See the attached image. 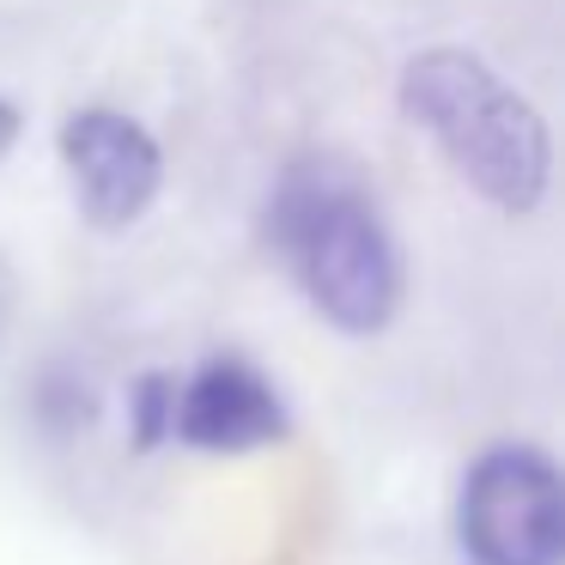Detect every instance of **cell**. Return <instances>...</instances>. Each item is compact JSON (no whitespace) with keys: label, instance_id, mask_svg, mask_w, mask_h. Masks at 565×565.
<instances>
[{"label":"cell","instance_id":"cell-1","mask_svg":"<svg viewBox=\"0 0 565 565\" xmlns=\"http://www.w3.org/2000/svg\"><path fill=\"white\" fill-rule=\"evenodd\" d=\"M402 110L419 122L450 164L504 213H529L547 195V128L535 104L511 92L480 55L426 50L402 74Z\"/></svg>","mask_w":565,"mask_h":565},{"label":"cell","instance_id":"cell-2","mask_svg":"<svg viewBox=\"0 0 565 565\" xmlns=\"http://www.w3.org/2000/svg\"><path fill=\"white\" fill-rule=\"evenodd\" d=\"M274 244L305 298L347 334H371L402 305V256L377 207L329 164H298L274 195Z\"/></svg>","mask_w":565,"mask_h":565},{"label":"cell","instance_id":"cell-3","mask_svg":"<svg viewBox=\"0 0 565 565\" xmlns=\"http://www.w3.org/2000/svg\"><path fill=\"white\" fill-rule=\"evenodd\" d=\"M468 565H565V468L535 444L475 456L456 499Z\"/></svg>","mask_w":565,"mask_h":565},{"label":"cell","instance_id":"cell-4","mask_svg":"<svg viewBox=\"0 0 565 565\" xmlns=\"http://www.w3.org/2000/svg\"><path fill=\"white\" fill-rule=\"evenodd\" d=\"M62 164H67L79 213L92 225H104V232L135 225L164 183L159 140L122 110H79L62 128Z\"/></svg>","mask_w":565,"mask_h":565},{"label":"cell","instance_id":"cell-5","mask_svg":"<svg viewBox=\"0 0 565 565\" xmlns=\"http://www.w3.org/2000/svg\"><path fill=\"white\" fill-rule=\"evenodd\" d=\"M171 438L195 450H262L286 438V402L256 365L207 359L195 377L171 390Z\"/></svg>","mask_w":565,"mask_h":565},{"label":"cell","instance_id":"cell-6","mask_svg":"<svg viewBox=\"0 0 565 565\" xmlns=\"http://www.w3.org/2000/svg\"><path fill=\"white\" fill-rule=\"evenodd\" d=\"M13 140H19V110H13L7 98H0V159L13 152Z\"/></svg>","mask_w":565,"mask_h":565}]
</instances>
